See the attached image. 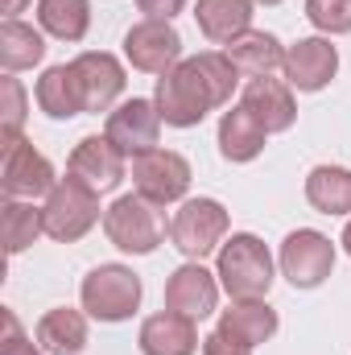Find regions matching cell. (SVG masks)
<instances>
[{
	"label": "cell",
	"mask_w": 351,
	"mask_h": 355,
	"mask_svg": "<svg viewBox=\"0 0 351 355\" xmlns=\"http://www.w3.org/2000/svg\"><path fill=\"white\" fill-rule=\"evenodd\" d=\"M236 83H240V71L232 67L228 54H198V58L178 62L174 71H166L157 79L153 103H157L166 124L194 128V124H203V116L211 107L232 99Z\"/></svg>",
	"instance_id": "cell-1"
},
{
	"label": "cell",
	"mask_w": 351,
	"mask_h": 355,
	"mask_svg": "<svg viewBox=\"0 0 351 355\" xmlns=\"http://www.w3.org/2000/svg\"><path fill=\"white\" fill-rule=\"evenodd\" d=\"M162 202L145 198V194H124L103 211V232L120 252L145 257L166 240V215L157 211Z\"/></svg>",
	"instance_id": "cell-2"
},
{
	"label": "cell",
	"mask_w": 351,
	"mask_h": 355,
	"mask_svg": "<svg viewBox=\"0 0 351 355\" xmlns=\"http://www.w3.org/2000/svg\"><path fill=\"white\" fill-rule=\"evenodd\" d=\"M219 281L223 289L244 302V297H264L273 285V257L257 236L240 232L219 248Z\"/></svg>",
	"instance_id": "cell-3"
},
{
	"label": "cell",
	"mask_w": 351,
	"mask_h": 355,
	"mask_svg": "<svg viewBox=\"0 0 351 355\" xmlns=\"http://www.w3.org/2000/svg\"><path fill=\"white\" fill-rule=\"evenodd\" d=\"M141 306V277L124 265H99L83 277V310L99 322H124Z\"/></svg>",
	"instance_id": "cell-4"
},
{
	"label": "cell",
	"mask_w": 351,
	"mask_h": 355,
	"mask_svg": "<svg viewBox=\"0 0 351 355\" xmlns=\"http://www.w3.org/2000/svg\"><path fill=\"white\" fill-rule=\"evenodd\" d=\"M42 211H46V236L62 240V244H75V240L87 236L95 227V219H99V194L91 186H83L79 178H62L50 190Z\"/></svg>",
	"instance_id": "cell-5"
},
{
	"label": "cell",
	"mask_w": 351,
	"mask_h": 355,
	"mask_svg": "<svg viewBox=\"0 0 351 355\" xmlns=\"http://www.w3.org/2000/svg\"><path fill=\"white\" fill-rule=\"evenodd\" d=\"M223 232H228V211L215 198H186L178 207L174 223H170L174 248L182 257H190V261H203L207 252H215Z\"/></svg>",
	"instance_id": "cell-6"
},
{
	"label": "cell",
	"mask_w": 351,
	"mask_h": 355,
	"mask_svg": "<svg viewBox=\"0 0 351 355\" xmlns=\"http://www.w3.org/2000/svg\"><path fill=\"white\" fill-rule=\"evenodd\" d=\"M335 268V244L323 236V232H289L285 244H281V272L289 277L293 289H314L331 277Z\"/></svg>",
	"instance_id": "cell-7"
},
{
	"label": "cell",
	"mask_w": 351,
	"mask_h": 355,
	"mask_svg": "<svg viewBox=\"0 0 351 355\" xmlns=\"http://www.w3.org/2000/svg\"><path fill=\"white\" fill-rule=\"evenodd\" d=\"M132 186L153 202H178L190 190V162L170 149H145L132 157Z\"/></svg>",
	"instance_id": "cell-8"
},
{
	"label": "cell",
	"mask_w": 351,
	"mask_h": 355,
	"mask_svg": "<svg viewBox=\"0 0 351 355\" xmlns=\"http://www.w3.org/2000/svg\"><path fill=\"white\" fill-rule=\"evenodd\" d=\"M124 54L137 71H149V75H166L174 71L178 58H182V37L170 21H141L128 29L124 37Z\"/></svg>",
	"instance_id": "cell-9"
},
{
	"label": "cell",
	"mask_w": 351,
	"mask_h": 355,
	"mask_svg": "<svg viewBox=\"0 0 351 355\" xmlns=\"http://www.w3.org/2000/svg\"><path fill=\"white\" fill-rule=\"evenodd\" d=\"M67 174L79 178L83 186H91L95 194L116 190L124 182V149L112 137H83L67 162Z\"/></svg>",
	"instance_id": "cell-10"
},
{
	"label": "cell",
	"mask_w": 351,
	"mask_h": 355,
	"mask_svg": "<svg viewBox=\"0 0 351 355\" xmlns=\"http://www.w3.org/2000/svg\"><path fill=\"white\" fill-rule=\"evenodd\" d=\"M0 186L8 198H37V194H50L58 182H54V166L29 141H12V145H4Z\"/></svg>",
	"instance_id": "cell-11"
},
{
	"label": "cell",
	"mask_w": 351,
	"mask_h": 355,
	"mask_svg": "<svg viewBox=\"0 0 351 355\" xmlns=\"http://www.w3.org/2000/svg\"><path fill=\"white\" fill-rule=\"evenodd\" d=\"M281 71H285L289 87L323 91L339 71V54H335V46L327 37H302V42H293L285 50V67Z\"/></svg>",
	"instance_id": "cell-12"
},
{
	"label": "cell",
	"mask_w": 351,
	"mask_h": 355,
	"mask_svg": "<svg viewBox=\"0 0 351 355\" xmlns=\"http://www.w3.org/2000/svg\"><path fill=\"white\" fill-rule=\"evenodd\" d=\"M157 132H162V112L149 99H128L116 112H108V137L124 153H132V157L145 153V149H153L157 145Z\"/></svg>",
	"instance_id": "cell-13"
},
{
	"label": "cell",
	"mask_w": 351,
	"mask_h": 355,
	"mask_svg": "<svg viewBox=\"0 0 351 355\" xmlns=\"http://www.w3.org/2000/svg\"><path fill=\"white\" fill-rule=\"evenodd\" d=\"M75 75H79V83H83V99H87V112H108L116 99H120V91H124V67L112 58V54H103V50H87V54H79L75 62Z\"/></svg>",
	"instance_id": "cell-14"
},
{
	"label": "cell",
	"mask_w": 351,
	"mask_h": 355,
	"mask_svg": "<svg viewBox=\"0 0 351 355\" xmlns=\"http://www.w3.org/2000/svg\"><path fill=\"white\" fill-rule=\"evenodd\" d=\"M219 302V285L203 265H182L166 281V306L186 318H207Z\"/></svg>",
	"instance_id": "cell-15"
},
{
	"label": "cell",
	"mask_w": 351,
	"mask_h": 355,
	"mask_svg": "<svg viewBox=\"0 0 351 355\" xmlns=\"http://www.w3.org/2000/svg\"><path fill=\"white\" fill-rule=\"evenodd\" d=\"M252 116H257V124H261L264 132H285L293 120H298V103H293V91L289 83H281V79H248V87H244V99H240Z\"/></svg>",
	"instance_id": "cell-16"
},
{
	"label": "cell",
	"mask_w": 351,
	"mask_h": 355,
	"mask_svg": "<svg viewBox=\"0 0 351 355\" xmlns=\"http://www.w3.org/2000/svg\"><path fill=\"white\" fill-rule=\"evenodd\" d=\"M137 343L145 355H194L198 352V331H194V318L166 310V314L145 318Z\"/></svg>",
	"instance_id": "cell-17"
},
{
	"label": "cell",
	"mask_w": 351,
	"mask_h": 355,
	"mask_svg": "<svg viewBox=\"0 0 351 355\" xmlns=\"http://www.w3.org/2000/svg\"><path fill=\"white\" fill-rule=\"evenodd\" d=\"M219 331L244 347H257L268 343L277 335V310L264 306L261 297H244V302H232L223 314H219Z\"/></svg>",
	"instance_id": "cell-18"
},
{
	"label": "cell",
	"mask_w": 351,
	"mask_h": 355,
	"mask_svg": "<svg viewBox=\"0 0 351 355\" xmlns=\"http://www.w3.org/2000/svg\"><path fill=\"white\" fill-rule=\"evenodd\" d=\"M223 54H228L232 67H236L240 75H248V79H261V75H273L277 67H285V50H281V42H277L273 33H261V29L240 33L236 42H228Z\"/></svg>",
	"instance_id": "cell-19"
},
{
	"label": "cell",
	"mask_w": 351,
	"mask_h": 355,
	"mask_svg": "<svg viewBox=\"0 0 351 355\" xmlns=\"http://www.w3.org/2000/svg\"><path fill=\"white\" fill-rule=\"evenodd\" d=\"M37 107L54 120H71L79 112H87V99H83V83L75 75V67H50L42 79H37Z\"/></svg>",
	"instance_id": "cell-20"
},
{
	"label": "cell",
	"mask_w": 351,
	"mask_h": 355,
	"mask_svg": "<svg viewBox=\"0 0 351 355\" xmlns=\"http://www.w3.org/2000/svg\"><path fill=\"white\" fill-rule=\"evenodd\" d=\"M194 21L211 42H236L240 33H248L252 25V0H198L194 4Z\"/></svg>",
	"instance_id": "cell-21"
},
{
	"label": "cell",
	"mask_w": 351,
	"mask_h": 355,
	"mask_svg": "<svg viewBox=\"0 0 351 355\" xmlns=\"http://www.w3.org/2000/svg\"><path fill=\"white\" fill-rule=\"evenodd\" d=\"M264 137L268 132L257 124V116L244 103L232 107V112H223V120H219V153L228 162H252L264 149Z\"/></svg>",
	"instance_id": "cell-22"
},
{
	"label": "cell",
	"mask_w": 351,
	"mask_h": 355,
	"mask_svg": "<svg viewBox=\"0 0 351 355\" xmlns=\"http://www.w3.org/2000/svg\"><path fill=\"white\" fill-rule=\"evenodd\" d=\"M37 343L46 355H79L87 347V318L79 310H50L37 322Z\"/></svg>",
	"instance_id": "cell-23"
},
{
	"label": "cell",
	"mask_w": 351,
	"mask_h": 355,
	"mask_svg": "<svg viewBox=\"0 0 351 355\" xmlns=\"http://www.w3.org/2000/svg\"><path fill=\"white\" fill-rule=\"evenodd\" d=\"M306 198L323 215H351V170L314 166L310 178H306Z\"/></svg>",
	"instance_id": "cell-24"
},
{
	"label": "cell",
	"mask_w": 351,
	"mask_h": 355,
	"mask_svg": "<svg viewBox=\"0 0 351 355\" xmlns=\"http://www.w3.org/2000/svg\"><path fill=\"white\" fill-rule=\"evenodd\" d=\"M46 58V42L33 25H21V21H4L0 25V67L12 75V71H25V67H37Z\"/></svg>",
	"instance_id": "cell-25"
},
{
	"label": "cell",
	"mask_w": 351,
	"mask_h": 355,
	"mask_svg": "<svg viewBox=\"0 0 351 355\" xmlns=\"http://www.w3.org/2000/svg\"><path fill=\"white\" fill-rule=\"evenodd\" d=\"M42 232H46V211H37L33 202H21V198H8V202H4L0 240H4V248H8V257L25 252Z\"/></svg>",
	"instance_id": "cell-26"
},
{
	"label": "cell",
	"mask_w": 351,
	"mask_h": 355,
	"mask_svg": "<svg viewBox=\"0 0 351 355\" xmlns=\"http://www.w3.org/2000/svg\"><path fill=\"white\" fill-rule=\"evenodd\" d=\"M37 21L58 42H79L91 25V4L87 0H42L37 4Z\"/></svg>",
	"instance_id": "cell-27"
},
{
	"label": "cell",
	"mask_w": 351,
	"mask_h": 355,
	"mask_svg": "<svg viewBox=\"0 0 351 355\" xmlns=\"http://www.w3.org/2000/svg\"><path fill=\"white\" fill-rule=\"evenodd\" d=\"M0 99H4L0 103V149H4V145L21 141V128H25V91L12 75L0 79Z\"/></svg>",
	"instance_id": "cell-28"
},
{
	"label": "cell",
	"mask_w": 351,
	"mask_h": 355,
	"mask_svg": "<svg viewBox=\"0 0 351 355\" xmlns=\"http://www.w3.org/2000/svg\"><path fill=\"white\" fill-rule=\"evenodd\" d=\"M306 17L323 33H351V0H306Z\"/></svg>",
	"instance_id": "cell-29"
},
{
	"label": "cell",
	"mask_w": 351,
	"mask_h": 355,
	"mask_svg": "<svg viewBox=\"0 0 351 355\" xmlns=\"http://www.w3.org/2000/svg\"><path fill=\"white\" fill-rule=\"evenodd\" d=\"M203 355H252V347H244V343L228 339L223 331H211V335L203 339Z\"/></svg>",
	"instance_id": "cell-30"
},
{
	"label": "cell",
	"mask_w": 351,
	"mask_h": 355,
	"mask_svg": "<svg viewBox=\"0 0 351 355\" xmlns=\"http://www.w3.org/2000/svg\"><path fill=\"white\" fill-rule=\"evenodd\" d=\"M141 12H149V21H170L174 12H182L186 0H137Z\"/></svg>",
	"instance_id": "cell-31"
},
{
	"label": "cell",
	"mask_w": 351,
	"mask_h": 355,
	"mask_svg": "<svg viewBox=\"0 0 351 355\" xmlns=\"http://www.w3.org/2000/svg\"><path fill=\"white\" fill-rule=\"evenodd\" d=\"M17 343H25L21 322H17V314H12V310H4V343H0V352H4V347H17Z\"/></svg>",
	"instance_id": "cell-32"
},
{
	"label": "cell",
	"mask_w": 351,
	"mask_h": 355,
	"mask_svg": "<svg viewBox=\"0 0 351 355\" xmlns=\"http://www.w3.org/2000/svg\"><path fill=\"white\" fill-rule=\"evenodd\" d=\"M25 4H29V0H0V12H4L8 21H17V12H21Z\"/></svg>",
	"instance_id": "cell-33"
},
{
	"label": "cell",
	"mask_w": 351,
	"mask_h": 355,
	"mask_svg": "<svg viewBox=\"0 0 351 355\" xmlns=\"http://www.w3.org/2000/svg\"><path fill=\"white\" fill-rule=\"evenodd\" d=\"M0 355H42V352H37V347H33V343L25 339V343H17V347H4Z\"/></svg>",
	"instance_id": "cell-34"
},
{
	"label": "cell",
	"mask_w": 351,
	"mask_h": 355,
	"mask_svg": "<svg viewBox=\"0 0 351 355\" xmlns=\"http://www.w3.org/2000/svg\"><path fill=\"white\" fill-rule=\"evenodd\" d=\"M343 248H348V257H351V223L343 227Z\"/></svg>",
	"instance_id": "cell-35"
},
{
	"label": "cell",
	"mask_w": 351,
	"mask_h": 355,
	"mask_svg": "<svg viewBox=\"0 0 351 355\" xmlns=\"http://www.w3.org/2000/svg\"><path fill=\"white\" fill-rule=\"evenodd\" d=\"M257 4H281V0H257Z\"/></svg>",
	"instance_id": "cell-36"
}]
</instances>
